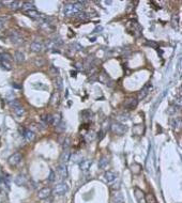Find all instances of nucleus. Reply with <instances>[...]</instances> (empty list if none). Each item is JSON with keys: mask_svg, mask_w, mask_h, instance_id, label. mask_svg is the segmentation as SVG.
Segmentation results:
<instances>
[{"mask_svg": "<svg viewBox=\"0 0 182 203\" xmlns=\"http://www.w3.org/2000/svg\"><path fill=\"white\" fill-rule=\"evenodd\" d=\"M114 202L115 203H123V197H122V194H121L120 192H117V194H115V196H114Z\"/></svg>", "mask_w": 182, "mask_h": 203, "instance_id": "c756f323", "label": "nucleus"}, {"mask_svg": "<svg viewBox=\"0 0 182 203\" xmlns=\"http://www.w3.org/2000/svg\"><path fill=\"white\" fill-rule=\"evenodd\" d=\"M171 126L175 130H179L181 127V118H173L171 119Z\"/></svg>", "mask_w": 182, "mask_h": 203, "instance_id": "6ab92c4d", "label": "nucleus"}, {"mask_svg": "<svg viewBox=\"0 0 182 203\" xmlns=\"http://www.w3.org/2000/svg\"><path fill=\"white\" fill-rule=\"evenodd\" d=\"M27 183V179L24 174H18L17 177H15V184L18 186H24Z\"/></svg>", "mask_w": 182, "mask_h": 203, "instance_id": "a211bd4d", "label": "nucleus"}, {"mask_svg": "<svg viewBox=\"0 0 182 203\" xmlns=\"http://www.w3.org/2000/svg\"><path fill=\"white\" fill-rule=\"evenodd\" d=\"M64 130H65V123H63V122H60V123L56 125L57 132H64Z\"/></svg>", "mask_w": 182, "mask_h": 203, "instance_id": "7c9ffc66", "label": "nucleus"}, {"mask_svg": "<svg viewBox=\"0 0 182 203\" xmlns=\"http://www.w3.org/2000/svg\"><path fill=\"white\" fill-rule=\"evenodd\" d=\"M55 179H56V177H55V173H54V171L52 170V171H50L49 177H48V181H49V182H54V181H55Z\"/></svg>", "mask_w": 182, "mask_h": 203, "instance_id": "4c0bfd02", "label": "nucleus"}, {"mask_svg": "<svg viewBox=\"0 0 182 203\" xmlns=\"http://www.w3.org/2000/svg\"><path fill=\"white\" fill-rule=\"evenodd\" d=\"M43 48H44L43 44L39 41H34L30 44V49L32 50V51H34V53H40V51L43 50Z\"/></svg>", "mask_w": 182, "mask_h": 203, "instance_id": "9d476101", "label": "nucleus"}, {"mask_svg": "<svg viewBox=\"0 0 182 203\" xmlns=\"http://www.w3.org/2000/svg\"><path fill=\"white\" fill-rule=\"evenodd\" d=\"M10 40H11L12 43H14V44L16 45H19L23 43V38H21L19 34H18L16 31H12L11 33H10Z\"/></svg>", "mask_w": 182, "mask_h": 203, "instance_id": "423d86ee", "label": "nucleus"}, {"mask_svg": "<svg viewBox=\"0 0 182 203\" xmlns=\"http://www.w3.org/2000/svg\"><path fill=\"white\" fill-rule=\"evenodd\" d=\"M3 3H8L12 10H17L18 8H21V3L19 1H4Z\"/></svg>", "mask_w": 182, "mask_h": 203, "instance_id": "4be33fe9", "label": "nucleus"}, {"mask_svg": "<svg viewBox=\"0 0 182 203\" xmlns=\"http://www.w3.org/2000/svg\"><path fill=\"white\" fill-rule=\"evenodd\" d=\"M14 59L17 63H21V62L25 61V55L21 51H16L14 55Z\"/></svg>", "mask_w": 182, "mask_h": 203, "instance_id": "5701e85b", "label": "nucleus"}, {"mask_svg": "<svg viewBox=\"0 0 182 203\" xmlns=\"http://www.w3.org/2000/svg\"><path fill=\"white\" fill-rule=\"evenodd\" d=\"M26 13V15L28 16V17H30V18H33V19H40L41 18V16H42V14H40V13L37 11V10H29V11H27V12H25Z\"/></svg>", "mask_w": 182, "mask_h": 203, "instance_id": "4468645a", "label": "nucleus"}, {"mask_svg": "<svg viewBox=\"0 0 182 203\" xmlns=\"http://www.w3.org/2000/svg\"><path fill=\"white\" fill-rule=\"evenodd\" d=\"M0 68L6 71L12 70L11 56L9 53H0Z\"/></svg>", "mask_w": 182, "mask_h": 203, "instance_id": "f03ea898", "label": "nucleus"}, {"mask_svg": "<svg viewBox=\"0 0 182 203\" xmlns=\"http://www.w3.org/2000/svg\"><path fill=\"white\" fill-rule=\"evenodd\" d=\"M50 194H52L50 188H48V187H44V188H42V189L39 190L38 197H39V199H47V198L50 196Z\"/></svg>", "mask_w": 182, "mask_h": 203, "instance_id": "1a4fd4ad", "label": "nucleus"}, {"mask_svg": "<svg viewBox=\"0 0 182 203\" xmlns=\"http://www.w3.org/2000/svg\"><path fill=\"white\" fill-rule=\"evenodd\" d=\"M13 111H14V113L17 115V117H23V115H25V109H24L21 105H17V106L13 107Z\"/></svg>", "mask_w": 182, "mask_h": 203, "instance_id": "aec40b11", "label": "nucleus"}, {"mask_svg": "<svg viewBox=\"0 0 182 203\" xmlns=\"http://www.w3.org/2000/svg\"><path fill=\"white\" fill-rule=\"evenodd\" d=\"M147 45H149V46H153V47H155L156 44L154 43V42H147Z\"/></svg>", "mask_w": 182, "mask_h": 203, "instance_id": "ea45409f", "label": "nucleus"}, {"mask_svg": "<svg viewBox=\"0 0 182 203\" xmlns=\"http://www.w3.org/2000/svg\"><path fill=\"white\" fill-rule=\"evenodd\" d=\"M103 177L105 179V182L112 183L116 179V174L114 172H112V171H106L105 173H104V175H103Z\"/></svg>", "mask_w": 182, "mask_h": 203, "instance_id": "f8f14e48", "label": "nucleus"}, {"mask_svg": "<svg viewBox=\"0 0 182 203\" xmlns=\"http://www.w3.org/2000/svg\"><path fill=\"white\" fill-rule=\"evenodd\" d=\"M56 88L59 89V90H61L62 89V79L60 78V77H57V79H56Z\"/></svg>", "mask_w": 182, "mask_h": 203, "instance_id": "f704fd0d", "label": "nucleus"}, {"mask_svg": "<svg viewBox=\"0 0 182 203\" xmlns=\"http://www.w3.org/2000/svg\"><path fill=\"white\" fill-rule=\"evenodd\" d=\"M61 122V119H60V115H53V124L54 125H57Z\"/></svg>", "mask_w": 182, "mask_h": 203, "instance_id": "72a5a7b5", "label": "nucleus"}, {"mask_svg": "<svg viewBox=\"0 0 182 203\" xmlns=\"http://www.w3.org/2000/svg\"><path fill=\"white\" fill-rule=\"evenodd\" d=\"M21 9H23L25 12L29 11V10H34V3L29 2V1H27V2H23V3H21Z\"/></svg>", "mask_w": 182, "mask_h": 203, "instance_id": "412c9836", "label": "nucleus"}, {"mask_svg": "<svg viewBox=\"0 0 182 203\" xmlns=\"http://www.w3.org/2000/svg\"><path fill=\"white\" fill-rule=\"evenodd\" d=\"M42 120L44 121V123L46 124V125L53 124V115H43Z\"/></svg>", "mask_w": 182, "mask_h": 203, "instance_id": "cd10ccee", "label": "nucleus"}, {"mask_svg": "<svg viewBox=\"0 0 182 203\" xmlns=\"http://www.w3.org/2000/svg\"><path fill=\"white\" fill-rule=\"evenodd\" d=\"M125 106H126V108H129V109L135 108V107L137 106V100H129L128 102H126Z\"/></svg>", "mask_w": 182, "mask_h": 203, "instance_id": "bb28decb", "label": "nucleus"}, {"mask_svg": "<svg viewBox=\"0 0 182 203\" xmlns=\"http://www.w3.org/2000/svg\"><path fill=\"white\" fill-rule=\"evenodd\" d=\"M91 166H92V160L91 159H86V160H82L80 164V168L82 172H88L90 170Z\"/></svg>", "mask_w": 182, "mask_h": 203, "instance_id": "6e6552de", "label": "nucleus"}, {"mask_svg": "<svg viewBox=\"0 0 182 203\" xmlns=\"http://www.w3.org/2000/svg\"><path fill=\"white\" fill-rule=\"evenodd\" d=\"M2 4H3V1H0V6H2Z\"/></svg>", "mask_w": 182, "mask_h": 203, "instance_id": "37998d69", "label": "nucleus"}, {"mask_svg": "<svg viewBox=\"0 0 182 203\" xmlns=\"http://www.w3.org/2000/svg\"><path fill=\"white\" fill-rule=\"evenodd\" d=\"M93 61H94L93 57H88L87 60H86L85 65L87 66V68H92V66H93Z\"/></svg>", "mask_w": 182, "mask_h": 203, "instance_id": "473e14b6", "label": "nucleus"}, {"mask_svg": "<svg viewBox=\"0 0 182 203\" xmlns=\"http://www.w3.org/2000/svg\"><path fill=\"white\" fill-rule=\"evenodd\" d=\"M62 44L61 40H49V41L46 42V48L47 49H56L58 48L60 45Z\"/></svg>", "mask_w": 182, "mask_h": 203, "instance_id": "0eeeda50", "label": "nucleus"}, {"mask_svg": "<svg viewBox=\"0 0 182 203\" xmlns=\"http://www.w3.org/2000/svg\"><path fill=\"white\" fill-rule=\"evenodd\" d=\"M68 190H69V187L65 183H59V184H57L53 189L54 194H58V196H62V194H67Z\"/></svg>", "mask_w": 182, "mask_h": 203, "instance_id": "20e7f679", "label": "nucleus"}, {"mask_svg": "<svg viewBox=\"0 0 182 203\" xmlns=\"http://www.w3.org/2000/svg\"><path fill=\"white\" fill-rule=\"evenodd\" d=\"M77 17L80 18V19H88L89 17H90V15L88 14V13L84 12V11H82V12H80L78 14L76 15Z\"/></svg>", "mask_w": 182, "mask_h": 203, "instance_id": "2f4dec72", "label": "nucleus"}, {"mask_svg": "<svg viewBox=\"0 0 182 203\" xmlns=\"http://www.w3.org/2000/svg\"><path fill=\"white\" fill-rule=\"evenodd\" d=\"M24 137H25V139H26L28 142H31V141L34 140L35 134H34V132H32V130H26L25 132H24Z\"/></svg>", "mask_w": 182, "mask_h": 203, "instance_id": "2eb2a0df", "label": "nucleus"}, {"mask_svg": "<svg viewBox=\"0 0 182 203\" xmlns=\"http://www.w3.org/2000/svg\"><path fill=\"white\" fill-rule=\"evenodd\" d=\"M110 130L114 134L118 136H122L125 134L126 132V127L124 126L122 123H119V122H116V123H112L110 125Z\"/></svg>", "mask_w": 182, "mask_h": 203, "instance_id": "7ed1b4c3", "label": "nucleus"}, {"mask_svg": "<svg viewBox=\"0 0 182 203\" xmlns=\"http://www.w3.org/2000/svg\"><path fill=\"white\" fill-rule=\"evenodd\" d=\"M70 158H71L70 151H69V149H64L63 152H62L61 156H60V160H61L62 164H65V162H68L70 160Z\"/></svg>", "mask_w": 182, "mask_h": 203, "instance_id": "ddd939ff", "label": "nucleus"}, {"mask_svg": "<svg viewBox=\"0 0 182 203\" xmlns=\"http://www.w3.org/2000/svg\"><path fill=\"white\" fill-rule=\"evenodd\" d=\"M75 66H76V68H78V70H82V64L80 65V63H76V64H75Z\"/></svg>", "mask_w": 182, "mask_h": 203, "instance_id": "79ce46f5", "label": "nucleus"}, {"mask_svg": "<svg viewBox=\"0 0 182 203\" xmlns=\"http://www.w3.org/2000/svg\"><path fill=\"white\" fill-rule=\"evenodd\" d=\"M59 98H60V94L59 92H55L52 95V98H50V104L52 105H57L59 103Z\"/></svg>", "mask_w": 182, "mask_h": 203, "instance_id": "b1692460", "label": "nucleus"}, {"mask_svg": "<svg viewBox=\"0 0 182 203\" xmlns=\"http://www.w3.org/2000/svg\"><path fill=\"white\" fill-rule=\"evenodd\" d=\"M84 3L85 1H77V2L74 3H70V4H65L63 6V10H62V13L64 16H76L80 12H82L84 10Z\"/></svg>", "mask_w": 182, "mask_h": 203, "instance_id": "f257e3e1", "label": "nucleus"}, {"mask_svg": "<svg viewBox=\"0 0 182 203\" xmlns=\"http://www.w3.org/2000/svg\"><path fill=\"white\" fill-rule=\"evenodd\" d=\"M108 76H107V74L104 73V72H102L101 73V75H99V80H100L102 83H105V85H107V80H108Z\"/></svg>", "mask_w": 182, "mask_h": 203, "instance_id": "c85d7f7f", "label": "nucleus"}, {"mask_svg": "<svg viewBox=\"0 0 182 203\" xmlns=\"http://www.w3.org/2000/svg\"><path fill=\"white\" fill-rule=\"evenodd\" d=\"M134 192H135V198H136V200L138 201V203H146V201H145L144 191L140 190L139 188H135Z\"/></svg>", "mask_w": 182, "mask_h": 203, "instance_id": "9b49d317", "label": "nucleus"}, {"mask_svg": "<svg viewBox=\"0 0 182 203\" xmlns=\"http://www.w3.org/2000/svg\"><path fill=\"white\" fill-rule=\"evenodd\" d=\"M58 172L59 174H60V177H63V179H65V177H68V169H67V166H65V164H61V165H59L58 167Z\"/></svg>", "mask_w": 182, "mask_h": 203, "instance_id": "f3484780", "label": "nucleus"}, {"mask_svg": "<svg viewBox=\"0 0 182 203\" xmlns=\"http://www.w3.org/2000/svg\"><path fill=\"white\" fill-rule=\"evenodd\" d=\"M148 91H149V85H146V87L139 92V94H138V100H144L145 97L147 96Z\"/></svg>", "mask_w": 182, "mask_h": 203, "instance_id": "393cba45", "label": "nucleus"}, {"mask_svg": "<svg viewBox=\"0 0 182 203\" xmlns=\"http://www.w3.org/2000/svg\"><path fill=\"white\" fill-rule=\"evenodd\" d=\"M50 70H52V72H54V75H56V74L58 73V71H57V68H55L54 66H52V68H50Z\"/></svg>", "mask_w": 182, "mask_h": 203, "instance_id": "a19ab883", "label": "nucleus"}, {"mask_svg": "<svg viewBox=\"0 0 182 203\" xmlns=\"http://www.w3.org/2000/svg\"><path fill=\"white\" fill-rule=\"evenodd\" d=\"M72 159H73V162H80V160H78V159H82V156H80V155H78V154H75V155H73V156H72Z\"/></svg>", "mask_w": 182, "mask_h": 203, "instance_id": "e433bc0d", "label": "nucleus"}, {"mask_svg": "<svg viewBox=\"0 0 182 203\" xmlns=\"http://www.w3.org/2000/svg\"><path fill=\"white\" fill-rule=\"evenodd\" d=\"M109 166V159L106 157V156H103L102 158L100 159L99 162V167L103 170H107V167Z\"/></svg>", "mask_w": 182, "mask_h": 203, "instance_id": "dca6fc26", "label": "nucleus"}, {"mask_svg": "<svg viewBox=\"0 0 182 203\" xmlns=\"http://www.w3.org/2000/svg\"><path fill=\"white\" fill-rule=\"evenodd\" d=\"M178 110V107H176L175 105L173 106L169 107V110H168V113H176V111Z\"/></svg>", "mask_w": 182, "mask_h": 203, "instance_id": "c9c22d12", "label": "nucleus"}, {"mask_svg": "<svg viewBox=\"0 0 182 203\" xmlns=\"http://www.w3.org/2000/svg\"><path fill=\"white\" fill-rule=\"evenodd\" d=\"M4 23H6V19H4L3 17H0V30L3 28V26H4Z\"/></svg>", "mask_w": 182, "mask_h": 203, "instance_id": "58836bf2", "label": "nucleus"}, {"mask_svg": "<svg viewBox=\"0 0 182 203\" xmlns=\"http://www.w3.org/2000/svg\"><path fill=\"white\" fill-rule=\"evenodd\" d=\"M145 201L146 203H156L155 197L152 194H148L147 196H145Z\"/></svg>", "mask_w": 182, "mask_h": 203, "instance_id": "a878e982", "label": "nucleus"}, {"mask_svg": "<svg viewBox=\"0 0 182 203\" xmlns=\"http://www.w3.org/2000/svg\"><path fill=\"white\" fill-rule=\"evenodd\" d=\"M21 153H14L12 154L11 156L9 157V159H8V162H9V164L11 166H16L18 165L19 162H21Z\"/></svg>", "mask_w": 182, "mask_h": 203, "instance_id": "39448f33", "label": "nucleus"}]
</instances>
